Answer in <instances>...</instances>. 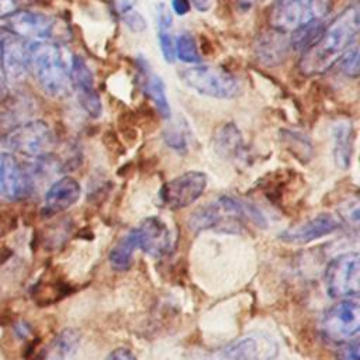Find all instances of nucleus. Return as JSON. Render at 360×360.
<instances>
[{
	"instance_id": "f03ea898",
	"label": "nucleus",
	"mask_w": 360,
	"mask_h": 360,
	"mask_svg": "<svg viewBox=\"0 0 360 360\" xmlns=\"http://www.w3.org/2000/svg\"><path fill=\"white\" fill-rule=\"evenodd\" d=\"M28 70L32 72L38 86L53 98H63L73 91L70 63L55 42L35 41L28 45Z\"/></svg>"
},
{
	"instance_id": "ea45409f",
	"label": "nucleus",
	"mask_w": 360,
	"mask_h": 360,
	"mask_svg": "<svg viewBox=\"0 0 360 360\" xmlns=\"http://www.w3.org/2000/svg\"><path fill=\"white\" fill-rule=\"evenodd\" d=\"M3 35H4V32L0 30V51H1V41H3Z\"/></svg>"
},
{
	"instance_id": "e433bc0d",
	"label": "nucleus",
	"mask_w": 360,
	"mask_h": 360,
	"mask_svg": "<svg viewBox=\"0 0 360 360\" xmlns=\"http://www.w3.org/2000/svg\"><path fill=\"white\" fill-rule=\"evenodd\" d=\"M135 1H136V0H115V3H117V6H118V8L121 10V13H124V11H127V10H131Z\"/></svg>"
},
{
	"instance_id": "bb28decb",
	"label": "nucleus",
	"mask_w": 360,
	"mask_h": 360,
	"mask_svg": "<svg viewBox=\"0 0 360 360\" xmlns=\"http://www.w3.org/2000/svg\"><path fill=\"white\" fill-rule=\"evenodd\" d=\"M174 58L186 63H198L201 60L195 39L190 32L183 31L174 38Z\"/></svg>"
},
{
	"instance_id": "20e7f679",
	"label": "nucleus",
	"mask_w": 360,
	"mask_h": 360,
	"mask_svg": "<svg viewBox=\"0 0 360 360\" xmlns=\"http://www.w3.org/2000/svg\"><path fill=\"white\" fill-rule=\"evenodd\" d=\"M333 0H276L269 11L273 30L291 34L305 25L322 21L332 11Z\"/></svg>"
},
{
	"instance_id": "ddd939ff",
	"label": "nucleus",
	"mask_w": 360,
	"mask_h": 360,
	"mask_svg": "<svg viewBox=\"0 0 360 360\" xmlns=\"http://www.w3.org/2000/svg\"><path fill=\"white\" fill-rule=\"evenodd\" d=\"M55 20L42 13L31 10H17L8 17L10 32L22 38L35 41H48L55 32Z\"/></svg>"
},
{
	"instance_id": "4468645a",
	"label": "nucleus",
	"mask_w": 360,
	"mask_h": 360,
	"mask_svg": "<svg viewBox=\"0 0 360 360\" xmlns=\"http://www.w3.org/2000/svg\"><path fill=\"white\" fill-rule=\"evenodd\" d=\"M136 246L152 257H162L172 248V236L167 225L158 217L143 219L134 228Z\"/></svg>"
},
{
	"instance_id": "2eb2a0df",
	"label": "nucleus",
	"mask_w": 360,
	"mask_h": 360,
	"mask_svg": "<svg viewBox=\"0 0 360 360\" xmlns=\"http://www.w3.org/2000/svg\"><path fill=\"white\" fill-rule=\"evenodd\" d=\"M28 45L11 32L3 35L0 66L8 80H20L28 72Z\"/></svg>"
},
{
	"instance_id": "7c9ffc66",
	"label": "nucleus",
	"mask_w": 360,
	"mask_h": 360,
	"mask_svg": "<svg viewBox=\"0 0 360 360\" xmlns=\"http://www.w3.org/2000/svg\"><path fill=\"white\" fill-rule=\"evenodd\" d=\"M336 360H360L359 340L354 338V339L342 342L336 350Z\"/></svg>"
},
{
	"instance_id": "aec40b11",
	"label": "nucleus",
	"mask_w": 360,
	"mask_h": 360,
	"mask_svg": "<svg viewBox=\"0 0 360 360\" xmlns=\"http://www.w3.org/2000/svg\"><path fill=\"white\" fill-rule=\"evenodd\" d=\"M214 146L215 150L226 158L235 159L243 152V138L238 127L232 122H225L219 125L214 134Z\"/></svg>"
},
{
	"instance_id": "b1692460",
	"label": "nucleus",
	"mask_w": 360,
	"mask_h": 360,
	"mask_svg": "<svg viewBox=\"0 0 360 360\" xmlns=\"http://www.w3.org/2000/svg\"><path fill=\"white\" fill-rule=\"evenodd\" d=\"M79 345V335L73 329H66L58 335L51 346L46 360H66L69 359Z\"/></svg>"
},
{
	"instance_id": "1a4fd4ad",
	"label": "nucleus",
	"mask_w": 360,
	"mask_h": 360,
	"mask_svg": "<svg viewBox=\"0 0 360 360\" xmlns=\"http://www.w3.org/2000/svg\"><path fill=\"white\" fill-rule=\"evenodd\" d=\"M277 342L266 333H250L212 353L207 360H274Z\"/></svg>"
},
{
	"instance_id": "f704fd0d",
	"label": "nucleus",
	"mask_w": 360,
	"mask_h": 360,
	"mask_svg": "<svg viewBox=\"0 0 360 360\" xmlns=\"http://www.w3.org/2000/svg\"><path fill=\"white\" fill-rule=\"evenodd\" d=\"M172 8L177 15H184L190 11V3L188 0H173L172 1Z\"/></svg>"
},
{
	"instance_id": "dca6fc26",
	"label": "nucleus",
	"mask_w": 360,
	"mask_h": 360,
	"mask_svg": "<svg viewBox=\"0 0 360 360\" xmlns=\"http://www.w3.org/2000/svg\"><path fill=\"white\" fill-rule=\"evenodd\" d=\"M256 59L266 66H277L283 63L291 51L290 35L270 28L255 39Z\"/></svg>"
},
{
	"instance_id": "5701e85b",
	"label": "nucleus",
	"mask_w": 360,
	"mask_h": 360,
	"mask_svg": "<svg viewBox=\"0 0 360 360\" xmlns=\"http://www.w3.org/2000/svg\"><path fill=\"white\" fill-rule=\"evenodd\" d=\"M135 232L131 229L125 236H122L117 245L110 252V263L115 270H127L131 264L134 250L136 249Z\"/></svg>"
},
{
	"instance_id": "72a5a7b5",
	"label": "nucleus",
	"mask_w": 360,
	"mask_h": 360,
	"mask_svg": "<svg viewBox=\"0 0 360 360\" xmlns=\"http://www.w3.org/2000/svg\"><path fill=\"white\" fill-rule=\"evenodd\" d=\"M18 10L17 0H0V18H8Z\"/></svg>"
},
{
	"instance_id": "c9c22d12",
	"label": "nucleus",
	"mask_w": 360,
	"mask_h": 360,
	"mask_svg": "<svg viewBox=\"0 0 360 360\" xmlns=\"http://www.w3.org/2000/svg\"><path fill=\"white\" fill-rule=\"evenodd\" d=\"M190 4H193L198 11H208L212 6V0H188Z\"/></svg>"
},
{
	"instance_id": "f8f14e48",
	"label": "nucleus",
	"mask_w": 360,
	"mask_h": 360,
	"mask_svg": "<svg viewBox=\"0 0 360 360\" xmlns=\"http://www.w3.org/2000/svg\"><path fill=\"white\" fill-rule=\"evenodd\" d=\"M70 82L72 89L77 94V101L82 108L93 118H98L103 105L98 93L94 87V77L86 62L75 55L70 60Z\"/></svg>"
},
{
	"instance_id": "f257e3e1",
	"label": "nucleus",
	"mask_w": 360,
	"mask_h": 360,
	"mask_svg": "<svg viewBox=\"0 0 360 360\" xmlns=\"http://www.w3.org/2000/svg\"><path fill=\"white\" fill-rule=\"evenodd\" d=\"M359 28V8L356 4L347 6L323 28L319 38L302 52L298 62L300 72L305 76H315L330 70L342 55L356 44Z\"/></svg>"
},
{
	"instance_id": "0eeeda50",
	"label": "nucleus",
	"mask_w": 360,
	"mask_h": 360,
	"mask_svg": "<svg viewBox=\"0 0 360 360\" xmlns=\"http://www.w3.org/2000/svg\"><path fill=\"white\" fill-rule=\"evenodd\" d=\"M325 284L333 298H356L360 292L359 253L349 252L332 259L325 271Z\"/></svg>"
},
{
	"instance_id": "cd10ccee",
	"label": "nucleus",
	"mask_w": 360,
	"mask_h": 360,
	"mask_svg": "<svg viewBox=\"0 0 360 360\" xmlns=\"http://www.w3.org/2000/svg\"><path fill=\"white\" fill-rule=\"evenodd\" d=\"M283 139L288 145V149L291 150V153H294L297 158H300L304 162L307 159H309L312 149H311L309 142L302 135H300L297 132H291V131H284Z\"/></svg>"
},
{
	"instance_id": "412c9836",
	"label": "nucleus",
	"mask_w": 360,
	"mask_h": 360,
	"mask_svg": "<svg viewBox=\"0 0 360 360\" xmlns=\"http://www.w3.org/2000/svg\"><path fill=\"white\" fill-rule=\"evenodd\" d=\"M172 14L165 3L158 6V39L162 55L167 63L174 62V38L172 35Z\"/></svg>"
},
{
	"instance_id": "6e6552de",
	"label": "nucleus",
	"mask_w": 360,
	"mask_h": 360,
	"mask_svg": "<svg viewBox=\"0 0 360 360\" xmlns=\"http://www.w3.org/2000/svg\"><path fill=\"white\" fill-rule=\"evenodd\" d=\"M360 329V304L356 298H342L333 304L321 321L323 336L336 343H342L359 333Z\"/></svg>"
},
{
	"instance_id": "a211bd4d",
	"label": "nucleus",
	"mask_w": 360,
	"mask_h": 360,
	"mask_svg": "<svg viewBox=\"0 0 360 360\" xmlns=\"http://www.w3.org/2000/svg\"><path fill=\"white\" fill-rule=\"evenodd\" d=\"M82 188L76 179L63 176L56 180L45 194V211L48 214H58L72 207L80 197Z\"/></svg>"
},
{
	"instance_id": "7ed1b4c3",
	"label": "nucleus",
	"mask_w": 360,
	"mask_h": 360,
	"mask_svg": "<svg viewBox=\"0 0 360 360\" xmlns=\"http://www.w3.org/2000/svg\"><path fill=\"white\" fill-rule=\"evenodd\" d=\"M243 219H249L260 226L266 224L264 217L253 205L229 195H222L195 210L190 215L188 226L195 232L205 229L238 232Z\"/></svg>"
},
{
	"instance_id": "f3484780",
	"label": "nucleus",
	"mask_w": 360,
	"mask_h": 360,
	"mask_svg": "<svg viewBox=\"0 0 360 360\" xmlns=\"http://www.w3.org/2000/svg\"><path fill=\"white\" fill-rule=\"evenodd\" d=\"M339 226V221L333 215L319 214L304 224L284 231L280 233V239L288 243H307L335 232Z\"/></svg>"
},
{
	"instance_id": "58836bf2",
	"label": "nucleus",
	"mask_w": 360,
	"mask_h": 360,
	"mask_svg": "<svg viewBox=\"0 0 360 360\" xmlns=\"http://www.w3.org/2000/svg\"><path fill=\"white\" fill-rule=\"evenodd\" d=\"M259 1H262V0H238V3L240 6H245V7H252L253 4L259 3Z\"/></svg>"
},
{
	"instance_id": "c756f323",
	"label": "nucleus",
	"mask_w": 360,
	"mask_h": 360,
	"mask_svg": "<svg viewBox=\"0 0 360 360\" xmlns=\"http://www.w3.org/2000/svg\"><path fill=\"white\" fill-rule=\"evenodd\" d=\"M339 215L349 225L357 226L359 225V200L354 197L342 202L339 208Z\"/></svg>"
},
{
	"instance_id": "9d476101",
	"label": "nucleus",
	"mask_w": 360,
	"mask_h": 360,
	"mask_svg": "<svg viewBox=\"0 0 360 360\" xmlns=\"http://www.w3.org/2000/svg\"><path fill=\"white\" fill-rule=\"evenodd\" d=\"M207 187V176L202 172L188 170L166 181L160 188V201L170 210L186 208L201 197Z\"/></svg>"
},
{
	"instance_id": "2f4dec72",
	"label": "nucleus",
	"mask_w": 360,
	"mask_h": 360,
	"mask_svg": "<svg viewBox=\"0 0 360 360\" xmlns=\"http://www.w3.org/2000/svg\"><path fill=\"white\" fill-rule=\"evenodd\" d=\"M122 20L125 22V25L131 30V31H135V32H141L146 28V21L143 20V17L135 11L134 8L131 10H127L122 13Z\"/></svg>"
},
{
	"instance_id": "c85d7f7f",
	"label": "nucleus",
	"mask_w": 360,
	"mask_h": 360,
	"mask_svg": "<svg viewBox=\"0 0 360 360\" xmlns=\"http://www.w3.org/2000/svg\"><path fill=\"white\" fill-rule=\"evenodd\" d=\"M340 70L349 77H357L360 70V56H359V46L353 44L339 59Z\"/></svg>"
},
{
	"instance_id": "473e14b6",
	"label": "nucleus",
	"mask_w": 360,
	"mask_h": 360,
	"mask_svg": "<svg viewBox=\"0 0 360 360\" xmlns=\"http://www.w3.org/2000/svg\"><path fill=\"white\" fill-rule=\"evenodd\" d=\"M105 360H136V357L131 350H128L125 347H118V349L112 350L107 356Z\"/></svg>"
},
{
	"instance_id": "393cba45",
	"label": "nucleus",
	"mask_w": 360,
	"mask_h": 360,
	"mask_svg": "<svg viewBox=\"0 0 360 360\" xmlns=\"http://www.w3.org/2000/svg\"><path fill=\"white\" fill-rule=\"evenodd\" d=\"M188 125L184 120H177L163 132V139L169 148L179 153H186L188 149Z\"/></svg>"
},
{
	"instance_id": "39448f33",
	"label": "nucleus",
	"mask_w": 360,
	"mask_h": 360,
	"mask_svg": "<svg viewBox=\"0 0 360 360\" xmlns=\"http://www.w3.org/2000/svg\"><path fill=\"white\" fill-rule=\"evenodd\" d=\"M180 79L191 90L211 98L229 100L240 93L239 80L221 66L195 65L183 69Z\"/></svg>"
},
{
	"instance_id": "4be33fe9",
	"label": "nucleus",
	"mask_w": 360,
	"mask_h": 360,
	"mask_svg": "<svg viewBox=\"0 0 360 360\" xmlns=\"http://www.w3.org/2000/svg\"><path fill=\"white\" fill-rule=\"evenodd\" d=\"M145 91L149 96V98L153 101L158 112L162 118L170 120V105L166 97V87L159 75H155L153 72H148L145 75Z\"/></svg>"
},
{
	"instance_id": "6ab92c4d",
	"label": "nucleus",
	"mask_w": 360,
	"mask_h": 360,
	"mask_svg": "<svg viewBox=\"0 0 360 360\" xmlns=\"http://www.w3.org/2000/svg\"><path fill=\"white\" fill-rule=\"evenodd\" d=\"M333 159L338 167L347 169L352 162L354 131L353 124L347 118H339L332 125Z\"/></svg>"
},
{
	"instance_id": "4c0bfd02",
	"label": "nucleus",
	"mask_w": 360,
	"mask_h": 360,
	"mask_svg": "<svg viewBox=\"0 0 360 360\" xmlns=\"http://www.w3.org/2000/svg\"><path fill=\"white\" fill-rule=\"evenodd\" d=\"M7 96H8V89L6 86V82L0 77V103L4 101L7 98Z\"/></svg>"
},
{
	"instance_id": "423d86ee",
	"label": "nucleus",
	"mask_w": 360,
	"mask_h": 360,
	"mask_svg": "<svg viewBox=\"0 0 360 360\" xmlns=\"http://www.w3.org/2000/svg\"><path fill=\"white\" fill-rule=\"evenodd\" d=\"M7 146L27 158H46L55 143L49 125L41 120H34L17 125L6 136Z\"/></svg>"
},
{
	"instance_id": "a878e982",
	"label": "nucleus",
	"mask_w": 360,
	"mask_h": 360,
	"mask_svg": "<svg viewBox=\"0 0 360 360\" xmlns=\"http://www.w3.org/2000/svg\"><path fill=\"white\" fill-rule=\"evenodd\" d=\"M323 28H325V25L322 24V21H318V22H312L309 25H305V27L291 32L290 34L291 49L304 52L319 38Z\"/></svg>"
},
{
	"instance_id": "9b49d317",
	"label": "nucleus",
	"mask_w": 360,
	"mask_h": 360,
	"mask_svg": "<svg viewBox=\"0 0 360 360\" xmlns=\"http://www.w3.org/2000/svg\"><path fill=\"white\" fill-rule=\"evenodd\" d=\"M30 172L11 155H0V200L15 202L27 198L32 191Z\"/></svg>"
}]
</instances>
